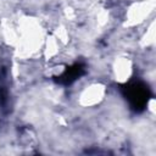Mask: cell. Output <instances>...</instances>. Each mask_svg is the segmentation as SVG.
<instances>
[{"mask_svg":"<svg viewBox=\"0 0 156 156\" xmlns=\"http://www.w3.org/2000/svg\"><path fill=\"white\" fill-rule=\"evenodd\" d=\"M122 90L133 110H135V111L144 110V107L146 106L149 98H150V91L145 84H143L140 82L129 83V84L124 85L122 88Z\"/></svg>","mask_w":156,"mask_h":156,"instance_id":"obj_1","label":"cell"},{"mask_svg":"<svg viewBox=\"0 0 156 156\" xmlns=\"http://www.w3.org/2000/svg\"><path fill=\"white\" fill-rule=\"evenodd\" d=\"M84 73V66L82 63H76L71 67H68L57 79L58 83L61 84H69L73 80H76L78 77H80Z\"/></svg>","mask_w":156,"mask_h":156,"instance_id":"obj_2","label":"cell"}]
</instances>
